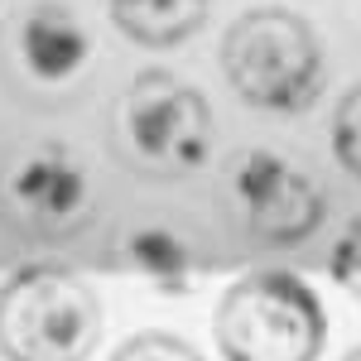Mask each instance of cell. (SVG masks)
Segmentation results:
<instances>
[{
    "label": "cell",
    "instance_id": "8",
    "mask_svg": "<svg viewBox=\"0 0 361 361\" xmlns=\"http://www.w3.org/2000/svg\"><path fill=\"white\" fill-rule=\"evenodd\" d=\"M111 270H126V275L145 279L154 294L178 299V294H188L197 284L202 260H197V250L188 246L173 226L145 222V226L121 231V241L111 246Z\"/></svg>",
    "mask_w": 361,
    "mask_h": 361
},
{
    "label": "cell",
    "instance_id": "10",
    "mask_svg": "<svg viewBox=\"0 0 361 361\" xmlns=\"http://www.w3.org/2000/svg\"><path fill=\"white\" fill-rule=\"evenodd\" d=\"M333 159L361 183V82L342 92L333 111Z\"/></svg>",
    "mask_w": 361,
    "mask_h": 361
},
{
    "label": "cell",
    "instance_id": "6",
    "mask_svg": "<svg viewBox=\"0 0 361 361\" xmlns=\"http://www.w3.org/2000/svg\"><path fill=\"white\" fill-rule=\"evenodd\" d=\"M92 173L68 145H39L0 178V212L29 241H68L92 222Z\"/></svg>",
    "mask_w": 361,
    "mask_h": 361
},
{
    "label": "cell",
    "instance_id": "14",
    "mask_svg": "<svg viewBox=\"0 0 361 361\" xmlns=\"http://www.w3.org/2000/svg\"><path fill=\"white\" fill-rule=\"evenodd\" d=\"M342 361H361V347H352V352H347V357H342Z\"/></svg>",
    "mask_w": 361,
    "mask_h": 361
},
{
    "label": "cell",
    "instance_id": "3",
    "mask_svg": "<svg viewBox=\"0 0 361 361\" xmlns=\"http://www.w3.org/2000/svg\"><path fill=\"white\" fill-rule=\"evenodd\" d=\"M102 342V304L63 265H20L0 284V357L87 361Z\"/></svg>",
    "mask_w": 361,
    "mask_h": 361
},
{
    "label": "cell",
    "instance_id": "1",
    "mask_svg": "<svg viewBox=\"0 0 361 361\" xmlns=\"http://www.w3.org/2000/svg\"><path fill=\"white\" fill-rule=\"evenodd\" d=\"M222 78L250 111L270 116H304L318 106L328 87L323 39L304 15L260 5L241 10L222 34Z\"/></svg>",
    "mask_w": 361,
    "mask_h": 361
},
{
    "label": "cell",
    "instance_id": "13",
    "mask_svg": "<svg viewBox=\"0 0 361 361\" xmlns=\"http://www.w3.org/2000/svg\"><path fill=\"white\" fill-rule=\"evenodd\" d=\"M352 20H357V34H361V0H352Z\"/></svg>",
    "mask_w": 361,
    "mask_h": 361
},
{
    "label": "cell",
    "instance_id": "5",
    "mask_svg": "<svg viewBox=\"0 0 361 361\" xmlns=\"http://www.w3.org/2000/svg\"><path fill=\"white\" fill-rule=\"evenodd\" d=\"M226 178H231L241 226L260 246H299L328 217V193L318 188V178L279 149L265 145L241 149Z\"/></svg>",
    "mask_w": 361,
    "mask_h": 361
},
{
    "label": "cell",
    "instance_id": "12",
    "mask_svg": "<svg viewBox=\"0 0 361 361\" xmlns=\"http://www.w3.org/2000/svg\"><path fill=\"white\" fill-rule=\"evenodd\" d=\"M328 275H333L337 289H347L361 304V217L342 236L333 241V255H328Z\"/></svg>",
    "mask_w": 361,
    "mask_h": 361
},
{
    "label": "cell",
    "instance_id": "4",
    "mask_svg": "<svg viewBox=\"0 0 361 361\" xmlns=\"http://www.w3.org/2000/svg\"><path fill=\"white\" fill-rule=\"evenodd\" d=\"M212 106L193 82L164 68H145L121 97V140L130 159L159 178L197 173L212 154Z\"/></svg>",
    "mask_w": 361,
    "mask_h": 361
},
{
    "label": "cell",
    "instance_id": "9",
    "mask_svg": "<svg viewBox=\"0 0 361 361\" xmlns=\"http://www.w3.org/2000/svg\"><path fill=\"white\" fill-rule=\"evenodd\" d=\"M106 15L140 49H178L207 25L212 0H106Z\"/></svg>",
    "mask_w": 361,
    "mask_h": 361
},
{
    "label": "cell",
    "instance_id": "7",
    "mask_svg": "<svg viewBox=\"0 0 361 361\" xmlns=\"http://www.w3.org/2000/svg\"><path fill=\"white\" fill-rule=\"evenodd\" d=\"M15 54L25 63V73L44 87L73 82L92 58V34L82 29V20L58 5V0H39L29 5L20 29H15Z\"/></svg>",
    "mask_w": 361,
    "mask_h": 361
},
{
    "label": "cell",
    "instance_id": "2",
    "mask_svg": "<svg viewBox=\"0 0 361 361\" xmlns=\"http://www.w3.org/2000/svg\"><path fill=\"white\" fill-rule=\"evenodd\" d=\"M222 361H318L328 347V308L294 270H250L212 313Z\"/></svg>",
    "mask_w": 361,
    "mask_h": 361
},
{
    "label": "cell",
    "instance_id": "11",
    "mask_svg": "<svg viewBox=\"0 0 361 361\" xmlns=\"http://www.w3.org/2000/svg\"><path fill=\"white\" fill-rule=\"evenodd\" d=\"M111 361H202L193 342H183L178 333H164V328H145V333L126 337L111 352Z\"/></svg>",
    "mask_w": 361,
    "mask_h": 361
}]
</instances>
